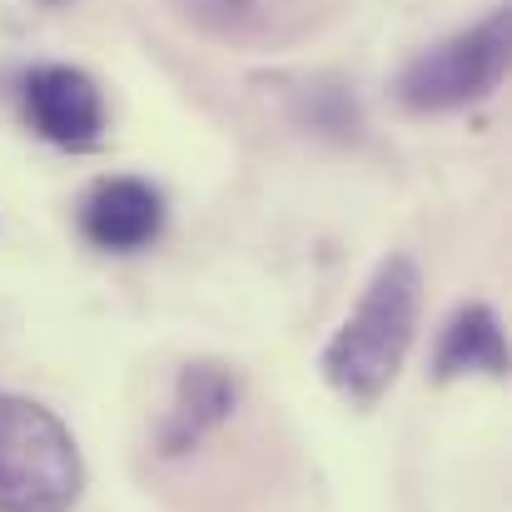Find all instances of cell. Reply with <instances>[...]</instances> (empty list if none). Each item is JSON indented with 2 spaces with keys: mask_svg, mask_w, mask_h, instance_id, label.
Listing matches in <instances>:
<instances>
[{
  "mask_svg": "<svg viewBox=\"0 0 512 512\" xmlns=\"http://www.w3.org/2000/svg\"><path fill=\"white\" fill-rule=\"evenodd\" d=\"M418 304H423L418 264L408 254H388L373 269V279H368L363 299L353 304V314L343 319V329L324 348V378L348 403L373 408L393 388V378L413 348V334H418Z\"/></svg>",
  "mask_w": 512,
  "mask_h": 512,
  "instance_id": "6da1fadb",
  "label": "cell"
},
{
  "mask_svg": "<svg viewBox=\"0 0 512 512\" xmlns=\"http://www.w3.org/2000/svg\"><path fill=\"white\" fill-rule=\"evenodd\" d=\"M80 483L70 428L45 403L0 393V512H70Z\"/></svg>",
  "mask_w": 512,
  "mask_h": 512,
  "instance_id": "7a4b0ae2",
  "label": "cell"
},
{
  "mask_svg": "<svg viewBox=\"0 0 512 512\" xmlns=\"http://www.w3.org/2000/svg\"><path fill=\"white\" fill-rule=\"evenodd\" d=\"M508 40L512 15L508 5H498L483 25H473L463 35H448L443 45L423 50L403 70V80H398L403 105L423 110V115H438V110H463L473 100H488L508 75Z\"/></svg>",
  "mask_w": 512,
  "mask_h": 512,
  "instance_id": "3957f363",
  "label": "cell"
},
{
  "mask_svg": "<svg viewBox=\"0 0 512 512\" xmlns=\"http://www.w3.org/2000/svg\"><path fill=\"white\" fill-rule=\"evenodd\" d=\"M25 120L50 145L90 150L105 130V105H100V90L85 70L40 65V70L25 75Z\"/></svg>",
  "mask_w": 512,
  "mask_h": 512,
  "instance_id": "277c9868",
  "label": "cell"
},
{
  "mask_svg": "<svg viewBox=\"0 0 512 512\" xmlns=\"http://www.w3.org/2000/svg\"><path fill=\"white\" fill-rule=\"evenodd\" d=\"M160 224H165V204L145 179H105L85 199V214H80L85 239L95 249H115V254L145 249L160 234Z\"/></svg>",
  "mask_w": 512,
  "mask_h": 512,
  "instance_id": "5b68a950",
  "label": "cell"
},
{
  "mask_svg": "<svg viewBox=\"0 0 512 512\" xmlns=\"http://www.w3.org/2000/svg\"><path fill=\"white\" fill-rule=\"evenodd\" d=\"M234 408V378L219 368V363H194L179 373V388H174V403L165 413V428H160V443L165 453H184L194 448L209 428H219Z\"/></svg>",
  "mask_w": 512,
  "mask_h": 512,
  "instance_id": "8992f818",
  "label": "cell"
},
{
  "mask_svg": "<svg viewBox=\"0 0 512 512\" xmlns=\"http://www.w3.org/2000/svg\"><path fill=\"white\" fill-rule=\"evenodd\" d=\"M438 378H458V373H508V339L503 324L488 304H468L448 319L443 343H438Z\"/></svg>",
  "mask_w": 512,
  "mask_h": 512,
  "instance_id": "52a82bcc",
  "label": "cell"
},
{
  "mask_svg": "<svg viewBox=\"0 0 512 512\" xmlns=\"http://www.w3.org/2000/svg\"><path fill=\"white\" fill-rule=\"evenodd\" d=\"M184 20L219 40H269L284 25H299L304 0H174Z\"/></svg>",
  "mask_w": 512,
  "mask_h": 512,
  "instance_id": "ba28073f",
  "label": "cell"
}]
</instances>
